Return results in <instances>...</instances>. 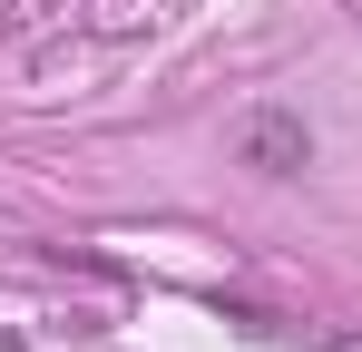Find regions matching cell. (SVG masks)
I'll return each instance as SVG.
<instances>
[{"label":"cell","mask_w":362,"mask_h":352,"mask_svg":"<svg viewBox=\"0 0 362 352\" xmlns=\"http://www.w3.org/2000/svg\"><path fill=\"white\" fill-rule=\"evenodd\" d=\"M245 157H255L264 176H294L303 167V127L294 117H255V127H245Z\"/></svg>","instance_id":"cell-1"}]
</instances>
